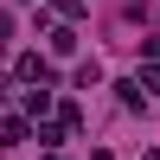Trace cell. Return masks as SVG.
<instances>
[{
	"instance_id": "obj_5",
	"label": "cell",
	"mask_w": 160,
	"mask_h": 160,
	"mask_svg": "<svg viewBox=\"0 0 160 160\" xmlns=\"http://www.w3.org/2000/svg\"><path fill=\"white\" fill-rule=\"evenodd\" d=\"M51 51L71 58V51H77V26H51Z\"/></svg>"
},
{
	"instance_id": "obj_11",
	"label": "cell",
	"mask_w": 160,
	"mask_h": 160,
	"mask_svg": "<svg viewBox=\"0 0 160 160\" xmlns=\"http://www.w3.org/2000/svg\"><path fill=\"white\" fill-rule=\"evenodd\" d=\"M90 160H115V154H90Z\"/></svg>"
},
{
	"instance_id": "obj_8",
	"label": "cell",
	"mask_w": 160,
	"mask_h": 160,
	"mask_svg": "<svg viewBox=\"0 0 160 160\" xmlns=\"http://www.w3.org/2000/svg\"><path fill=\"white\" fill-rule=\"evenodd\" d=\"M141 58H148V64H160V38H141Z\"/></svg>"
},
{
	"instance_id": "obj_12",
	"label": "cell",
	"mask_w": 160,
	"mask_h": 160,
	"mask_svg": "<svg viewBox=\"0 0 160 160\" xmlns=\"http://www.w3.org/2000/svg\"><path fill=\"white\" fill-rule=\"evenodd\" d=\"M45 160H58V154H45Z\"/></svg>"
},
{
	"instance_id": "obj_1",
	"label": "cell",
	"mask_w": 160,
	"mask_h": 160,
	"mask_svg": "<svg viewBox=\"0 0 160 160\" xmlns=\"http://www.w3.org/2000/svg\"><path fill=\"white\" fill-rule=\"evenodd\" d=\"M13 77H19V83H32V90H45V83H51V58L19 51V58H13Z\"/></svg>"
},
{
	"instance_id": "obj_10",
	"label": "cell",
	"mask_w": 160,
	"mask_h": 160,
	"mask_svg": "<svg viewBox=\"0 0 160 160\" xmlns=\"http://www.w3.org/2000/svg\"><path fill=\"white\" fill-rule=\"evenodd\" d=\"M0 102H7V77H0Z\"/></svg>"
},
{
	"instance_id": "obj_4",
	"label": "cell",
	"mask_w": 160,
	"mask_h": 160,
	"mask_svg": "<svg viewBox=\"0 0 160 160\" xmlns=\"http://www.w3.org/2000/svg\"><path fill=\"white\" fill-rule=\"evenodd\" d=\"M32 135H38V148H45V154H58L64 141H71V135H64V122H38Z\"/></svg>"
},
{
	"instance_id": "obj_3",
	"label": "cell",
	"mask_w": 160,
	"mask_h": 160,
	"mask_svg": "<svg viewBox=\"0 0 160 160\" xmlns=\"http://www.w3.org/2000/svg\"><path fill=\"white\" fill-rule=\"evenodd\" d=\"M45 115H51V90H26V122H45Z\"/></svg>"
},
{
	"instance_id": "obj_7",
	"label": "cell",
	"mask_w": 160,
	"mask_h": 160,
	"mask_svg": "<svg viewBox=\"0 0 160 160\" xmlns=\"http://www.w3.org/2000/svg\"><path fill=\"white\" fill-rule=\"evenodd\" d=\"M96 83H102V64H96V58L77 64V90H96Z\"/></svg>"
},
{
	"instance_id": "obj_6",
	"label": "cell",
	"mask_w": 160,
	"mask_h": 160,
	"mask_svg": "<svg viewBox=\"0 0 160 160\" xmlns=\"http://www.w3.org/2000/svg\"><path fill=\"white\" fill-rule=\"evenodd\" d=\"M115 90H122V109H148V90H141L135 77H122V83H115Z\"/></svg>"
},
{
	"instance_id": "obj_2",
	"label": "cell",
	"mask_w": 160,
	"mask_h": 160,
	"mask_svg": "<svg viewBox=\"0 0 160 160\" xmlns=\"http://www.w3.org/2000/svg\"><path fill=\"white\" fill-rule=\"evenodd\" d=\"M32 141V122L26 115H0V148H26Z\"/></svg>"
},
{
	"instance_id": "obj_9",
	"label": "cell",
	"mask_w": 160,
	"mask_h": 160,
	"mask_svg": "<svg viewBox=\"0 0 160 160\" xmlns=\"http://www.w3.org/2000/svg\"><path fill=\"white\" fill-rule=\"evenodd\" d=\"M7 38H13V13H0V51H7Z\"/></svg>"
}]
</instances>
